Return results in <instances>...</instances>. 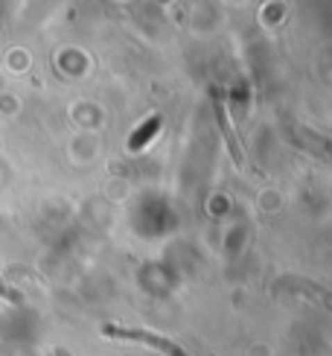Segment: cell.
Segmentation results:
<instances>
[{
	"label": "cell",
	"instance_id": "obj_1",
	"mask_svg": "<svg viewBox=\"0 0 332 356\" xmlns=\"http://www.w3.org/2000/svg\"><path fill=\"white\" fill-rule=\"evenodd\" d=\"M105 336H119V339H131V342H143V345H152L163 353L169 356H190L184 353V348H178L175 342H169V339H163L158 333H149V330H128V327H117V324H105Z\"/></svg>",
	"mask_w": 332,
	"mask_h": 356
},
{
	"label": "cell",
	"instance_id": "obj_2",
	"mask_svg": "<svg viewBox=\"0 0 332 356\" xmlns=\"http://www.w3.org/2000/svg\"><path fill=\"white\" fill-rule=\"evenodd\" d=\"M216 117H219L222 135H224V140H228V149H231V158H233V164H236V167H242V164H245V155H242V143L236 140L233 129H231V120H228V114H224V106H222L219 99H216Z\"/></svg>",
	"mask_w": 332,
	"mask_h": 356
},
{
	"label": "cell",
	"instance_id": "obj_3",
	"mask_svg": "<svg viewBox=\"0 0 332 356\" xmlns=\"http://www.w3.org/2000/svg\"><path fill=\"white\" fill-rule=\"evenodd\" d=\"M158 126H160V117H158V114H155V117H149V123H143V126H140L138 135H131V140H128V149H131V152H138L146 140H152V138H155Z\"/></svg>",
	"mask_w": 332,
	"mask_h": 356
}]
</instances>
